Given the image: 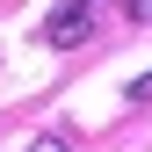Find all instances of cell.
I'll use <instances>...</instances> for the list:
<instances>
[{
	"mask_svg": "<svg viewBox=\"0 0 152 152\" xmlns=\"http://www.w3.org/2000/svg\"><path fill=\"white\" fill-rule=\"evenodd\" d=\"M94 22H102V0H58V7L44 15V44L51 51H72V44H87Z\"/></svg>",
	"mask_w": 152,
	"mask_h": 152,
	"instance_id": "6da1fadb",
	"label": "cell"
},
{
	"mask_svg": "<svg viewBox=\"0 0 152 152\" xmlns=\"http://www.w3.org/2000/svg\"><path fill=\"white\" fill-rule=\"evenodd\" d=\"M22 152H72V145H65V138H29Z\"/></svg>",
	"mask_w": 152,
	"mask_h": 152,
	"instance_id": "3957f363",
	"label": "cell"
},
{
	"mask_svg": "<svg viewBox=\"0 0 152 152\" xmlns=\"http://www.w3.org/2000/svg\"><path fill=\"white\" fill-rule=\"evenodd\" d=\"M123 102H152V72H138V80L123 87Z\"/></svg>",
	"mask_w": 152,
	"mask_h": 152,
	"instance_id": "7a4b0ae2",
	"label": "cell"
},
{
	"mask_svg": "<svg viewBox=\"0 0 152 152\" xmlns=\"http://www.w3.org/2000/svg\"><path fill=\"white\" fill-rule=\"evenodd\" d=\"M130 22H152V0H130Z\"/></svg>",
	"mask_w": 152,
	"mask_h": 152,
	"instance_id": "277c9868",
	"label": "cell"
}]
</instances>
